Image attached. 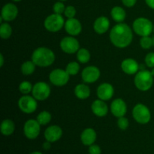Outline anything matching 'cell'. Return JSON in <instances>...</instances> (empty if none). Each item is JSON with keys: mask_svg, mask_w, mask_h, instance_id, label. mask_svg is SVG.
<instances>
[{"mask_svg": "<svg viewBox=\"0 0 154 154\" xmlns=\"http://www.w3.org/2000/svg\"><path fill=\"white\" fill-rule=\"evenodd\" d=\"M51 118H52V116H51V113L47 111H43L39 113L36 120L41 126H45L51 122Z\"/></svg>", "mask_w": 154, "mask_h": 154, "instance_id": "27", "label": "cell"}, {"mask_svg": "<svg viewBox=\"0 0 154 154\" xmlns=\"http://www.w3.org/2000/svg\"><path fill=\"white\" fill-rule=\"evenodd\" d=\"M41 131V125L37 120L30 119L27 120L23 126L24 135L29 140H34L38 137Z\"/></svg>", "mask_w": 154, "mask_h": 154, "instance_id": "10", "label": "cell"}, {"mask_svg": "<svg viewBox=\"0 0 154 154\" xmlns=\"http://www.w3.org/2000/svg\"><path fill=\"white\" fill-rule=\"evenodd\" d=\"M146 4L150 7V8L154 9V0H145Z\"/></svg>", "mask_w": 154, "mask_h": 154, "instance_id": "39", "label": "cell"}, {"mask_svg": "<svg viewBox=\"0 0 154 154\" xmlns=\"http://www.w3.org/2000/svg\"><path fill=\"white\" fill-rule=\"evenodd\" d=\"M150 72H151L152 75H153V76L154 77V67H153V68H152V70L150 71Z\"/></svg>", "mask_w": 154, "mask_h": 154, "instance_id": "42", "label": "cell"}, {"mask_svg": "<svg viewBox=\"0 0 154 154\" xmlns=\"http://www.w3.org/2000/svg\"><path fill=\"white\" fill-rule=\"evenodd\" d=\"M13 1H14V2H20V1H21V0H13Z\"/></svg>", "mask_w": 154, "mask_h": 154, "instance_id": "44", "label": "cell"}, {"mask_svg": "<svg viewBox=\"0 0 154 154\" xmlns=\"http://www.w3.org/2000/svg\"><path fill=\"white\" fill-rule=\"evenodd\" d=\"M121 69L123 72L127 75H134L138 72L139 69V65L134 59L128 58L122 62Z\"/></svg>", "mask_w": 154, "mask_h": 154, "instance_id": "19", "label": "cell"}, {"mask_svg": "<svg viewBox=\"0 0 154 154\" xmlns=\"http://www.w3.org/2000/svg\"><path fill=\"white\" fill-rule=\"evenodd\" d=\"M32 96L38 101H44L48 99L51 94L50 86L44 81H39L33 86Z\"/></svg>", "mask_w": 154, "mask_h": 154, "instance_id": "9", "label": "cell"}, {"mask_svg": "<svg viewBox=\"0 0 154 154\" xmlns=\"http://www.w3.org/2000/svg\"><path fill=\"white\" fill-rule=\"evenodd\" d=\"M45 140L51 143L57 142L63 136V129L57 125L50 126L45 131Z\"/></svg>", "mask_w": 154, "mask_h": 154, "instance_id": "13", "label": "cell"}, {"mask_svg": "<svg viewBox=\"0 0 154 154\" xmlns=\"http://www.w3.org/2000/svg\"><path fill=\"white\" fill-rule=\"evenodd\" d=\"M111 111L114 117H124L127 111V106L124 101L122 99H116L111 105Z\"/></svg>", "mask_w": 154, "mask_h": 154, "instance_id": "14", "label": "cell"}, {"mask_svg": "<svg viewBox=\"0 0 154 154\" xmlns=\"http://www.w3.org/2000/svg\"><path fill=\"white\" fill-rule=\"evenodd\" d=\"M12 34V28L8 23H3L0 26V36L2 38L7 39Z\"/></svg>", "mask_w": 154, "mask_h": 154, "instance_id": "28", "label": "cell"}, {"mask_svg": "<svg viewBox=\"0 0 154 154\" xmlns=\"http://www.w3.org/2000/svg\"><path fill=\"white\" fill-rule=\"evenodd\" d=\"M32 85L29 81H24L20 84L19 85V90L21 93L23 95H27L32 91Z\"/></svg>", "mask_w": 154, "mask_h": 154, "instance_id": "30", "label": "cell"}, {"mask_svg": "<svg viewBox=\"0 0 154 154\" xmlns=\"http://www.w3.org/2000/svg\"><path fill=\"white\" fill-rule=\"evenodd\" d=\"M18 107L25 114H32L37 109L38 103L33 96L24 95L18 101Z\"/></svg>", "mask_w": 154, "mask_h": 154, "instance_id": "7", "label": "cell"}, {"mask_svg": "<svg viewBox=\"0 0 154 154\" xmlns=\"http://www.w3.org/2000/svg\"><path fill=\"white\" fill-rule=\"evenodd\" d=\"M64 27L66 32L71 36L78 35L82 30L81 22L78 19H75V17L68 19L65 23Z\"/></svg>", "mask_w": 154, "mask_h": 154, "instance_id": "15", "label": "cell"}, {"mask_svg": "<svg viewBox=\"0 0 154 154\" xmlns=\"http://www.w3.org/2000/svg\"><path fill=\"white\" fill-rule=\"evenodd\" d=\"M60 48L63 52L68 54L77 53L80 49V44L74 36H67L63 38L60 42Z\"/></svg>", "mask_w": 154, "mask_h": 154, "instance_id": "11", "label": "cell"}, {"mask_svg": "<svg viewBox=\"0 0 154 154\" xmlns=\"http://www.w3.org/2000/svg\"><path fill=\"white\" fill-rule=\"evenodd\" d=\"M36 65L33 63L32 60L26 61L23 63L21 66V72L25 75H30L35 70Z\"/></svg>", "mask_w": 154, "mask_h": 154, "instance_id": "26", "label": "cell"}, {"mask_svg": "<svg viewBox=\"0 0 154 154\" xmlns=\"http://www.w3.org/2000/svg\"><path fill=\"white\" fill-rule=\"evenodd\" d=\"M75 94L80 99H87L90 96V89L84 84H78L75 88Z\"/></svg>", "mask_w": 154, "mask_h": 154, "instance_id": "23", "label": "cell"}, {"mask_svg": "<svg viewBox=\"0 0 154 154\" xmlns=\"http://www.w3.org/2000/svg\"><path fill=\"white\" fill-rule=\"evenodd\" d=\"M129 126V122L126 117H119L117 120V126L121 130H126L128 129Z\"/></svg>", "mask_w": 154, "mask_h": 154, "instance_id": "32", "label": "cell"}, {"mask_svg": "<svg viewBox=\"0 0 154 154\" xmlns=\"http://www.w3.org/2000/svg\"><path fill=\"white\" fill-rule=\"evenodd\" d=\"M89 154H102V149L97 144H92L89 147Z\"/></svg>", "mask_w": 154, "mask_h": 154, "instance_id": "36", "label": "cell"}, {"mask_svg": "<svg viewBox=\"0 0 154 154\" xmlns=\"http://www.w3.org/2000/svg\"><path fill=\"white\" fill-rule=\"evenodd\" d=\"M15 129L14 123L10 119H5L1 123V133L5 136H9L14 133Z\"/></svg>", "mask_w": 154, "mask_h": 154, "instance_id": "22", "label": "cell"}, {"mask_svg": "<svg viewBox=\"0 0 154 154\" xmlns=\"http://www.w3.org/2000/svg\"><path fill=\"white\" fill-rule=\"evenodd\" d=\"M90 53L85 48H81L77 52V60L81 63H87L90 60Z\"/></svg>", "mask_w": 154, "mask_h": 154, "instance_id": "25", "label": "cell"}, {"mask_svg": "<svg viewBox=\"0 0 154 154\" xmlns=\"http://www.w3.org/2000/svg\"><path fill=\"white\" fill-rule=\"evenodd\" d=\"M132 29L137 35L141 37L150 36L152 32H153V25L147 18L138 17L133 22Z\"/></svg>", "mask_w": 154, "mask_h": 154, "instance_id": "4", "label": "cell"}, {"mask_svg": "<svg viewBox=\"0 0 154 154\" xmlns=\"http://www.w3.org/2000/svg\"><path fill=\"white\" fill-rule=\"evenodd\" d=\"M60 1H66V0H60Z\"/></svg>", "mask_w": 154, "mask_h": 154, "instance_id": "45", "label": "cell"}, {"mask_svg": "<svg viewBox=\"0 0 154 154\" xmlns=\"http://www.w3.org/2000/svg\"><path fill=\"white\" fill-rule=\"evenodd\" d=\"M18 14V8L15 5L8 3L3 6L1 12V17L5 22L12 21L17 17Z\"/></svg>", "mask_w": 154, "mask_h": 154, "instance_id": "16", "label": "cell"}, {"mask_svg": "<svg viewBox=\"0 0 154 154\" xmlns=\"http://www.w3.org/2000/svg\"><path fill=\"white\" fill-rule=\"evenodd\" d=\"M140 45L143 49L148 50L153 46V40L150 36H144L140 40Z\"/></svg>", "mask_w": 154, "mask_h": 154, "instance_id": "31", "label": "cell"}, {"mask_svg": "<svg viewBox=\"0 0 154 154\" xmlns=\"http://www.w3.org/2000/svg\"><path fill=\"white\" fill-rule=\"evenodd\" d=\"M80 66L77 62H71L67 65L66 71L69 75H76L79 72Z\"/></svg>", "mask_w": 154, "mask_h": 154, "instance_id": "29", "label": "cell"}, {"mask_svg": "<svg viewBox=\"0 0 154 154\" xmlns=\"http://www.w3.org/2000/svg\"><path fill=\"white\" fill-rule=\"evenodd\" d=\"M110 27V21L108 18L105 16H101L95 20L93 24V29L96 33L102 35L107 32Z\"/></svg>", "mask_w": 154, "mask_h": 154, "instance_id": "20", "label": "cell"}, {"mask_svg": "<svg viewBox=\"0 0 154 154\" xmlns=\"http://www.w3.org/2000/svg\"><path fill=\"white\" fill-rule=\"evenodd\" d=\"M91 109L93 114L96 116L99 117H105L107 115L108 112V107L105 101L102 99H97L95 100L92 103Z\"/></svg>", "mask_w": 154, "mask_h": 154, "instance_id": "18", "label": "cell"}, {"mask_svg": "<svg viewBox=\"0 0 154 154\" xmlns=\"http://www.w3.org/2000/svg\"><path fill=\"white\" fill-rule=\"evenodd\" d=\"M153 32H154V26H153Z\"/></svg>", "mask_w": 154, "mask_h": 154, "instance_id": "46", "label": "cell"}, {"mask_svg": "<svg viewBox=\"0 0 154 154\" xmlns=\"http://www.w3.org/2000/svg\"><path fill=\"white\" fill-rule=\"evenodd\" d=\"M30 154H43L42 153V152H40V151H34V152H32V153H31Z\"/></svg>", "mask_w": 154, "mask_h": 154, "instance_id": "41", "label": "cell"}, {"mask_svg": "<svg viewBox=\"0 0 154 154\" xmlns=\"http://www.w3.org/2000/svg\"><path fill=\"white\" fill-rule=\"evenodd\" d=\"M42 147H43V148L45 149V150H50V149H51V143L49 142V141H46L45 142H44L43 146H42Z\"/></svg>", "mask_w": 154, "mask_h": 154, "instance_id": "38", "label": "cell"}, {"mask_svg": "<svg viewBox=\"0 0 154 154\" xmlns=\"http://www.w3.org/2000/svg\"><path fill=\"white\" fill-rule=\"evenodd\" d=\"M4 65V57L2 54H0V67H2Z\"/></svg>", "mask_w": 154, "mask_h": 154, "instance_id": "40", "label": "cell"}, {"mask_svg": "<svg viewBox=\"0 0 154 154\" xmlns=\"http://www.w3.org/2000/svg\"><path fill=\"white\" fill-rule=\"evenodd\" d=\"M96 138H97V135H96V131L92 128L85 129L81 135V141L82 144L88 147L94 144Z\"/></svg>", "mask_w": 154, "mask_h": 154, "instance_id": "21", "label": "cell"}, {"mask_svg": "<svg viewBox=\"0 0 154 154\" xmlns=\"http://www.w3.org/2000/svg\"><path fill=\"white\" fill-rule=\"evenodd\" d=\"M97 96L99 99L103 101L110 100L113 97L114 90L113 86L108 83H103L100 84L97 88Z\"/></svg>", "mask_w": 154, "mask_h": 154, "instance_id": "17", "label": "cell"}, {"mask_svg": "<svg viewBox=\"0 0 154 154\" xmlns=\"http://www.w3.org/2000/svg\"><path fill=\"white\" fill-rule=\"evenodd\" d=\"M65 20L61 14H53L47 17L45 19L44 25L48 31L51 32H57L62 29L65 26Z\"/></svg>", "mask_w": 154, "mask_h": 154, "instance_id": "6", "label": "cell"}, {"mask_svg": "<svg viewBox=\"0 0 154 154\" xmlns=\"http://www.w3.org/2000/svg\"><path fill=\"white\" fill-rule=\"evenodd\" d=\"M101 72L100 70L97 67L93 66H87L81 73L82 80L87 84H93L96 81H98L100 77Z\"/></svg>", "mask_w": 154, "mask_h": 154, "instance_id": "12", "label": "cell"}, {"mask_svg": "<svg viewBox=\"0 0 154 154\" xmlns=\"http://www.w3.org/2000/svg\"><path fill=\"white\" fill-rule=\"evenodd\" d=\"M145 64L147 65V67L149 68H153L154 67V53L150 52L146 55L145 59Z\"/></svg>", "mask_w": 154, "mask_h": 154, "instance_id": "35", "label": "cell"}, {"mask_svg": "<svg viewBox=\"0 0 154 154\" xmlns=\"http://www.w3.org/2000/svg\"><path fill=\"white\" fill-rule=\"evenodd\" d=\"M55 54L52 50L45 47H40L35 50L32 55V60L39 67H48L55 61Z\"/></svg>", "mask_w": 154, "mask_h": 154, "instance_id": "2", "label": "cell"}, {"mask_svg": "<svg viewBox=\"0 0 154 154\" xmlns=\"http://www.w3.org/2000/svg\"><path fill=\"white\" fill-rule=\"evenodd\" d=\"M111 15L112 19L117 23H123L126 17V13L123 8L115 6L111 9Z\"/></svg>", "mask_w": 154, "mask_h": 154, "instance_id": "24", "label": "cell"}, {"mask_svg": "<svg viewBox=\"0 0 154 154\" xmlns=\"http://www.w3.org/2000/svg\"><path fill=\"white\" fill-rule=\"evenodd\" d=\"M70 75L66 70L61 69H56L50 73V81L57 87H63L66 85L69 81Z\"/></svg>", "mask_w": 154, "mask_h": 154, "instance_id": "8", "label": "cell"}, {"mask_svg": "<svg viewBox=\"0 0 154 154\" xmlns=\"http://www.w3.org/2000/svg\"><path fill=\"white\" fill-rule=\"evenodd\" d=\"M64 14L68 19H70V18H74L75 17V14H76V9L74 6L69 5L67 6L66 8V10L64 11Z\"/></svg>", "mask_w": 154, "mask_h": 154, "instance_id": "34", "label": "cell"}, {"mask_svg": "<svg viewBox=\"0 0 154 154\" xmlns=\"http://www.w3.org/2000/svg\"><path fill=\"white\" fill-rule=\"evenodd\" d=\"M132 29L126 23H118L110 32V39L113 45L118 48H125L132 42Z\"/></svg>", "mask_w": 154, "mask_h": 154, "instance_id": "1", "label": "cell"}, {"mask_svg": "<svg viewBox=\"0 0 154 154\" xmlns=\"http://www.w3.org/2000/svg\"><path fill=\"white\" fill-rule=\"evenodd\" d=\"M53 10L55 14H62L64 13L65 10H66V7H65L64 4L61 2H56L53 6Z\"/></svg>", "mask_w": 154, "mask_h": 154, "instance_id": "33", "label": "cell"}, {"mask_svg": "<svg viewBox=\"0 0 154 154\" xmlns=\"http://www.w3.org/2000/svg\"><path fill=\"white\" fill-rule=\"evenodd\" d=\"M122 2H123V5H124L125 6L131 8L133 7V6L136 4L137 0H122Z\"/></svg>", "mask_w": 154, "mask_h": 154, "instance_id": "37", "label": "cell"}, {"mask_svg": "<svg viewBox=\"0 0 154 154\" xmlns=\"http://www.w3.org/2000/svg\"><path fill=\"white\" fill-rule=\"evenodd\" d=\"M152 40H153V46H154V37L152 38Z\"/></svg>", "mask_w": 154, "mask_h": 154, "instance_id": "43", "label": "cell"}, {"mask_svg": "<svg viewBox=\"0 0 154 154\" xmlns=\"http://www.w3.org/2000/svg\"><path fill=\"white\" fill-rule=\"evenodd\" d=\"M153 78L151 72L146 69H142L136 73L135 77V87L137 89L143 92L147 91L152 87L153 84Z\"/></svg>", "mask_w": 154, "mask_h": 154, "instance_id": "3", "label": "cell"}, {"mask_svg": "<svg viewBox=\"0 0 154 154\" xmlns=\"http://www.w3.org/2000/svg\"><path fill=\"white\" fill-rule=\"evenodd\" d=\"M132 116L137 123L147 124L150 121L151 113L150 109L144 104H137L132 110Z\"/></svg>", "mask_w": 154, "mask_h": 154, "instance_id": "5", "label": "cell"}]
</instances>
